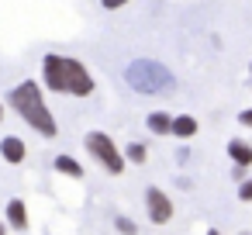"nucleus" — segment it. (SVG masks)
<instances>
[{
	"label": "nucleus",
	"instance_id": "5",
	"mask_svg": "<svg viewBox=\"0 0 252 235\" xmlns=\"http://www.w3.org/2000/svg\"><path fill=\"white\" fill-rule=\"evenodd\" d=\"M145 211H149V218H152L156 225H166V221L173 218V201H169V194L159 190V187H149V190H145Z\"/></svg>",
	"mask_w": 252,
	"mask_h": 235
},
{
	"label": "nucleus",
	"instance_id": "9",
	"mask_svg": "<svg viewBox=\"0 0 252 235\" xmlns=\"http://www.w3.org/2000/svg\"><path fill=\"white\" fill-rule=\"evenodd\" d=\"M7 225L11 228H18V232H25L28 228V211H25V201H7Z\"/></svg>",
	"mask_w": 252,
	"mask_h": 235
},
{
	"label": "nucleus",
	"instance_id": "8",
	"mask_svg": "<svg viewBox=\"0 0 252 235\" xmlns=\"http://www.w3.org/2000/svg\"><path fill=\"white\" fill-rule=\"evenodd\" d=\"M197 118L193 114H176L173 118V128H169V135H176V138H193L197 135Z\"/></svg>",
	"mask_w": 252,
	"mask_h": 235
},
{
	"label": "nucleus",
	"instance_id": "6",
	"mask_svg": "<svg viewBox=\"0 0 252 235\" xmlns=\"http://www.w3.org/2000/svg\"><path fill=\"white\" fill-rule=\"evenodd\" d=\"M25 152H28V149H25V142H21L18 135L0 138V156H4L7 163H14V166H18V163H25Z\"/></svg>",
	"mask_w": 252,
	"mask_h": 235
},
{
	"label": "nucleus",
	"instance_id": "11",
	"mask_svg": "<svg viewBox=\"0 0 252 235\" xmlns=\"http://www.w3.org/2000/svg\"><path fill=\"white\" fill-rule=\"evenodd\" d=\"M52 166H56V173H63V176H73V180H80V176H83V166H80L73 156H56V159H52Z\"/></svg>",
	"mask_w": 252,
	"mask_h": 235
},
{
	"label": "nucleus",
	"instance_id": "16",
	"mask_svg": "<svg viewBox=\"0 0 252 235\" xmlns=\"http://www.w3.org/2000/svg\"><path fill=\"white\" fill-rule=\"evenodd\" d=\"M238 121H242L245 128H252V107H249V111H242V114H238Z\"/></svg>",
	"mask_w": 252,
	"mask_h": 235
},
{
	"label": "nucleus",
	"instance_id": "1",
	"mask_svg": "<svg viewBox=\"0 0 252 235\" xmlns=\"http://www.w3.org/2000/svg\"><path fill=\"white\" fill-rule=\"evenodd\" d=\"M42 73H45V87L56 94H69V97H90L94 94V76L80 59L49 52L42 59Z\"/></svg>",
	"mask_w": 252,
	"mask_h": 235
},
{
	"label": "nucleus",
	"instance_id": "20",
	"mask_svg": "<svg viewBox=\"0 0 252 235\" xmlns=\"http://www.w3.org/2000/svg\"><path fill=\"white\" fill-rule=\"evenodd\" d=\"M249 69H252V66H249Z\"/></svg>",
	"mask_w": 252,
	"mask_h": 235
},
{
	"label": "nucleus",
	"instance_id": "13",
	"mask_svg": "<svg viewBox=\"0 0 252 235\" xmlns=\"http://www.w3.org/2000/svg\"><path fill=\"white\" fill-rule=\"evenodd\" d=\"M114 228H118L121 235H138V225H135L131 218H125V214H118V218H114Z\"/></svg>",
	"mask_w": 252,
	"mask_h": 235
},
{
	"label": "nucleus",
	"instance_id": "2",
	"mask_svg": "<svg viewBox=\"0 0 252 235\" xmlns=\"http://www.w3.org/2000/svg\"><path fill=\"white\" fill-rule=\"evenodd\" d=\"M7 101H11V107L21 114V121H25L28 128H35V132L45 135V138H56V135H59V125H56V118H52V111H49V104H45V94H42V87H38L35 80L18 83V87L7 94Z\"/></svg>",
	"mask_w": 252,
	"mask_h": 235
},
{
	"label": "nucleus",
	"instance_id": "17",
	"mask_svg": "<svg viewBox=\"0 0 252 235\" xmlns=\"http://www.w3.org/2000/svg\"><path fill=\"white\" fill-rule=\"evenodd\" d=\"M0 235H7V225H4V221H0Z\"/></svg>",
	"mask_w": 252,
	"mask_h": 235
},
{
	"label": "nucleus",
	"instance_id": "4",
	"mask_svg": "<svg viewBox=\"0 0 252 235\" xmlns=\"http://www.w3.org/2000/svg\"><path fill=\"white\" fill-rule=\"evenodd\" d=\"M83 145L90 149V156H94L111 176H121V173H125V156H121V149L114 145L111 135H104V132H87Z\"/></svg>",
	"mask_w": 252,
	"mask_h": 235
},
{
	"label": "nucleus",
	"instance_id": "3",
	"mask_svg": "<svg viewBox=\"0 0 252 235\" xmlns=\"http://www.w3.org/2000/svg\"><path fill=\"white\" fill-rule=\"evenodd\" d=\"M128 83H131V90H138V94H145V97L176 87L173 73H169L162 63H156V59H135V63L128 66Z\"/></svg>",
	"mask_w": 252,
	"mask_h": 235
},
{
	"label": "nucleus",
	"instance_id": "19",
	"mask_svg": "<svg viewBox=\"0 0 252 235\" xmlns=\"http://www.w3.org/2000/svg\"><path fill=\"white\" fill-rule=\"evenodd\" d=\"M0 121H4V104H0Z\"/></svg>",
	"mask_w": 252,
	"mask_h": 235
},
{
	"label": "nucleus",
	"instance_id": "15",
	"mask_svg": "<svg viewBox=\"0 0 252 235\" xmlns=\"http://www.w3.org/2000/svg\"><path fill=\"white\" fill-rule=\"evenodd\" d=\"M125 4H131V0H100L104 11H118V7H125Z\"/></svg>",
	"mask_w": 252,
	"mask_h": 235
},
{
	"label": "nucleus",
	"instance_id": "7",
	"mask_svg": "<svg viewBox=\"0 0 252 235\" xmlns=\"http://www.w3.org/2000/svg\"><path fill=\"white\" fill-rule=\"evenodd\" d=\"M228 156H231V163H235L238 169L252 166V145L242 142V138H231V142H228Z\"/></svg>",
	"mask_w": 252,
	"mask_h": 235
},
{
	"label": "nucleus",
	"instance_id": "18",
	"mask_svg": "<svg viewBox=\"0 0 252 235\" xmlns=\"http://www.w3.org/2000/svg\"><path fill=\"white\" fill-rule=\"evenodd\" d=\"M207 235H221V232H218V228H211V232H207Z\"/></svg>",
	"mask_w": 252,
	"mask_h": 235
},
{
	"label": "nucleus",
	"instance_id": "12",
	"mask_svg": "<svg viewBox=\"0 0 252 235\" xmlns=\"http://www.w3.org/2000/svg\"><path fill=\"white\" fill-rule=\"evenodd\" d=\"M121 156H125V163H135V166H142V163L149 159V149H145L142 142H131V145H128Z\"/></svg>",
	"mask_w": 252,
	"mask_h": 235
},
{
	"label": "nucleus",
	"instance_id": "14",
	"mask_svg": "<svg viewBox=\"0 0 252 235\" xmlns=\"http://www.w3.org/2000/svg\"><path fill=\"white\" fill-rule=\"evenodd\" d=\"M238 197L252 204V180H242V183H238Z\"/></svg>",
	"mask_w": 252,
	"mask_h": 235
},
{
	"label": "nucleus",
	"instance_id": "10",
	"mask_svg": "<svg viewBox=\"0 0 252 235\" xmlns=\"http://www.w3.org/2000/svg\"><path fill=\"white\" fill-rule=\"evenodd\" d=\"M145 125H149V132H156V135H169V128H173V114H166V111H152V114L145 118Z\"/></svg>",
	"mask_w": 252,
	"mask_h": 235
}]
</instances>
